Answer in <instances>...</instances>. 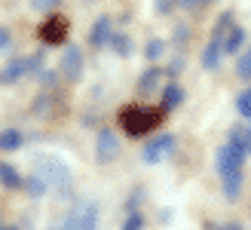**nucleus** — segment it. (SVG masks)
<instances>
[{
	"label": "nucleus",
	"instance_id": "obj_1",
	"mask_svg": "<svg viewBox=\"0 0 251 230\" xmlns=\"http://www.w3.org/2000/svg\"><path fill=\"white\" fill-rule=\"evenodd\" d=\"M242 163H245V153L233 142H224L215 153V166L224 181V197L227 200H236L242 194Z\"/></svg>",
	"mask_w": 251,
	"mask_h": 230
},
{
	"label": "nucleus",
	"instance_id": "obj_2",
	"mask_svg": "<svg viewBox=\"0 0 251 230\" xmlns=\"http://www.w3.org/2000/svg\"><path fill=\"white\" fill-rule=\"evenodd\" d=\"M162 108H141V105H132V108H123L120 114V126L126 135H144L150 129H156L162 123Z\"/></svg>",
	"mask_w": 251,
	"mask_h": 230
},
{
	"label": "nucleus",
	"instance_id": "obj_3",
	"mask_svg": "<svg viewBox=\"0 0 251 230\" xmlns=\"http://www.w3.org/2000/svg\"><path fill=\"white\" fill-rule=\"evenodd\" d=\"M37 175H40L49 187H68L71 178H74V175H71V166L61 163L58 157H43V160H37Z\"/></svg>",
	"mask_w": 251,
	"mask_h": 230
},
{
	"label": "nucleus",
	"instance_id": "obj_4",
	"mask_svg": "<svg viewBox=\"0 0 251 230\" xmlns=\"http://www.w3.org/2000/svg\"><path fill=\"white\" fill-rule=\"evenodd\" d=\"M98 221H101V209H98V202H80L77 209L68 215V221L61 230H98Z\"/></svg>",
	"mask_w": 251,
	"mask_h": 230
},
{
	"label": "nucleus",
	"instance_id": "obj_5",
	"mask_svg": "<svg viewBox=\"0 0 251 230\" xmlns=\"http://www.w3.org/2000/svg\"><path fill=\"white\" fill-rule=\"evenodd\" d=\"M172 150H175V135H159V138H153V142H147V144H144L141 160H144L147 166H156V163L166 160Z\"/></svg>",
	"mask_w": 251,
	"mask_h": 230
},
{
	"label": "nucleus",
	"instance_id": "obj_6",
	"mask_svg": "<svg viewBox=\"0 0 251 230\" xmlns=\"http://www.w3.org/2000/svg\"><path fill=\"white\" fill-rule=\"evenodd\" d=\"M95 157H98V163H114L117 157H120V138L114 135V132H98V138H95Z\"/></svg>",
	"mask_w": 251,
	"mask_h": 230
},
{
	"label": "nucleus",
	"instance_id": "obj_7",
	"mask_svg": "<svg viewBox=\"0 0 251 230\" xmlns=\"http://www.w3.org/2000/svg\"><path fill=\"white\" fill-rule=\"evenodd\" d=\"M40 40L46 43H65L68 40V19H61V16H46L43 22V28H40Z\"/></svg>",
	"mask_w": 251,
	"mask_h": 230
},
{
	"label": "nucleus",
	"instance_id": "obj_8",
	"mask_svg": "<svg viewBox=\"0 0 251 230\" xmlns=\"http://www.w3.org/2000/svg\"><path fill=\"white\" fill-rule=\"evenodd\" d=\"M61 74L68 80H80L83 77V49L80 46H68L65 56H61Z\"/></svg>",
	"mask_w": 251,
	"mask_h": 230
},
{
	"label": "nucleus",
	"instance_id": "obj_9",
	"mask_svg": "<svg viewBox=\"0 0 251 230\" xmlns=\"http://www.w3.org/2000/svg\"><path fill=\"white\" fill-rule=\"evenodd\" d=\"M110 37H114V22H110L107 16H98L92 22V28H89V43L95 49H101V46L110 43Z\"/></svg>",
	"mask_w": 251,
	"mask_h": 230
},
{
	"label": "nucleus",
	"instance_id": "obj_10",
	"mask_svg": "<svg viewBox=\"0 0 251 230\" xmlns=\"http://www.w3.org/2000/svg\"><path fill=\"white\" fill-rule=\"evenodd\" d=\"M162 83V71L159 68H147L141 77H138V92L141 95H150V92H156Z\"/></svg>",
	"mask_w": 251,
	"mask_h": 230
},
{
	"label": "nucleus",
	"instance_id": "obj_11",
	"mask_svg": "<svg viewBox=\"0 0 251 230\" xmlns=\"http://www.w3.org/2000/svg\"><path fill=\"white\" fill-rule=\"evenodd\" d=\"M0 184L6 190H22L25 187V178L16 172V166L12 163H0Z\"/></svg>",
	"mask_w": 251,
	"mask_h": 230
},
{
	"label": "nucleus",
	"instance_id": "obj_12",
	"mask_svg": "<svg viewBox=\"0 0 251 230\" xmlns=\"http://www.w3.org/2000/svg\"><path fill=\"white\" fill-rule=\"evenodd\" d=\"M221 56H224V43L221 40H208V46L202 49V68L205 71H215L221 65Z\"/></svg>",
	"mask_w": 251,
	"mask_h": 230
},
{
	"label": "nucleus",
	"instance_id": "obj_13",
	"mask_svg": "<svg viewBox=\"0 0 251 230\" xmlns=\"http://www.w3.org/2000/svg\"><path fill=\"white\" fill-rule=\"evenodd\" d=\"M28 74V58H12L9 65L3 68V74H0V80H6V83H16L19 77Z\"/></svg>",
	"mask_w": 251,
	"mask_h": 230
},
{
	"label": "nucleus",
	"instance_id": "obj_14",
	"mask_svg": "<svg viewBox=\"0 0 251 230\" xmlns=\"http://www.w3.org/2000/svg\"><path fill=\"white\" fill-rule=\"evenodd\" d=\"M242 43H245V28L233 25V28L227 31V37H224V53H239Z\"/></svg>",
	"mask_w": 251,
	"mask_h": 230
},
{
	"label": "nucleus",
	"instance_id": "obj_15",
	"mask_svg": "<svg viewBox=\"0 0 251 230\" xmlns=\"http://www.w3.org/2000/svg\"><path fill=\"white\" fill-rule=\"evenodd\" d=\"M181 101H184V92H181V86H178V83H169L166 89H162V111L178 108Z\"/></svg>",
	"mask_w": 251,
	"mask_h": 230
},
{
	"label": "nucleus",
	"instance_id": "obj_16",
	"mask_svg": "<svg viewBox=\"0 0 251 230\" xmlns=\"http://www.w3.org/2000/svg\"><path fill=\"white\" fill-rule=\"evenodd\" d=\"M25 144V135L19 129H6V132H0V150H19Z\"/></svg>",
	"mask_w": 251,
	"mask_h": 230
},
{
	"label": "nucleus",
	"instance_id": "obj_17",
	"mask_svg": "<svg viewBox=\"0 0 251 230\" xmlns=\"http://www.w3.org/2000/svg\"><path fill=\"white\" fill-rule=\"evenodd\" d=\"M230 28H233V12L227 9V12H221V16H218L215 31H211V40H221V43H224V37H227Z\"/></svg>",
	"mask_w": 251,
	"mask_h": 230
},
{
	"label": "nucleus",
	"instance_id": "obj_18",
	"mask_svg": "<svg viewBox=\"0 0 251 230\" xmlns=\"http://www.w3.org/2000/svg\"><path fill=\"white\" fill-rule=\"evenodd\" d=\"M110 46H114V53L117 56H132V40H129V37H126V34H114V37H110Z\"/></svg>",
	"mask_w": 251,
	"mask_h": 230
},
{
	"label": "nucleus",
	"instance_id": "obj_19",
	"mask_svg": "<svg viewBox=\"0 0 251 230\" xmlns=\"http://www.w3.org/2000/svg\"><path fill=\"white\" fill-rule=\"evenodd\" d=\"M25 190H28V194H31V197H43V194H46V190H49V184H46V181H43V178H40V175H37V172H34V175L28 178V181H25Z\"/></svg>",
	"mask_w": 251,
	"mask_h": 230
},
{
	"label": "nucleus",
	"instance_id": "obj_20",
	"mask_svg": "<svg viewBox=\"0 0 251 230\" xmlns=\"http://www.w3.org/2000/svg\"><path fill=\"white\" fill-rule=\"evenodd\" d=\"M230 142L239 147L242 153H251V126H248V129H242V132H233Z\"/></svg>",
	"mask_w": 251,
	"mask_h": 230
},
{
	"label": "nucleus",
	"instance_id": "obj_21",
	"mask_svg": "<svg viewBox=\"0 0 251 230\" xmlns=\"http://www.w3.org/2000/svg\"><path fill=\"white\" fill-rule=\"evenodd\" d=\"M236 74H239L242 80H251V49H245V53L239 56V61H236Z\"/></svg>",
	"mask_w": 251,
	"mask_h": 230
},
{
	"label": "nucleus",
	"instance_id": "obj_22",
	"mask_svg": "<svg viewBox=\"0 0 251 230\" xmlns=\"http://www.w3.org/2000/svg\"><path fill=\"white\" fill-rule=\"evenodd\" d=\"M236 111H239L245 120H251V89H245V92L236 98Z\"/></svg>",
	"mask_w": 251,
	"mask_h": 230
},
{
	"label": "nucleus",
	"instance_id": "obj_23",
	"mask_svg": "<svg viewBox=\"0 0 251 230\" xmlns=\"http://www.w3.org/2000/svg\"><path fill=\"white\" fill-rule=\"evenodd\" d=\"M123 230H144V212H129Z\"/></svg>",
	"mask_w": 251,
	"mask_h": 230
},
{
	"label": "nucleus",
	"instance_id": "obj_24",
	"mask_svg": "<svg viewBox=\"0 0 251 230\" xmlns=\"http://www.w3.org/2000/svg\"><path fill=\"white\" fill-rule=\"evenodd\" d=\"M58 3H61V0H31V6L40 12V16H49V12H52Z\"/></svg>",
	"mask_w": 251,
	"mask_h": 230
},
{
	"label": "nucleus",
	"instance_id": "obj_25",
	"mask_svg": "<svg viewBox=\"0 0 251 230\" xmlns=\"http://www.w3.org/2000/svg\"><path fill=\"white\" fill-rule=\"evenodd\" d=\"M178 3H181L187 12H199V9H205L211 0H178Z\"/></svg>",
	"mask_w": 251,
	"mask_h": 230
},
{
	"label": "nucleus",
	"instance_id": "obj_26",
	"mask_svg": "<svg viewBox=\"0 0 251 230\" xmlns=\"http://www.w3.org/2000/svg\"><path fill=\"white\" fill-rule=\"evenodd\" d=\"M9 46H12V34H9V28L0 25V53H6Z\"/></svg>",
	"mask_w": 251,
	"mask_h": 230
},
{
	"label": "nucleus",
	"instance_id": "obj_27",
	"mask_svg": "<svg viewBox=\"0 0 251 230\" xmlns=\"http://www.w3.org/2000/svg\"><path fill=\"white\" fill-rule=\"evenodd\" d=\"M162 46H166L162 40H150V43H147V58H156V56L162 53Z\"/></svg>",
	"mask_w": 251,
	"mask_h": 230
},
{
	"label": "nucleus",
	"instance_id": "obj_28",
	"mask_svg": "<svg viewBox=\"0 0 251 230\" xmlns=\"http://www.w3.org/2000/svg\"><path fill=\"white\" fill-rule=\"evenodd\" d=\"M175 3H178V0H156V12H159V16H169Z\"/></svg>",
	"mask_w": 251,
	"mask_h": 230
},
{
	"label": "nucleus",
	"instance_id": "obj_29",
	"mask_svg": "<svg viewBox=\"0 0 251 230\" xmlns=\"http://www.w3.org/2000/svg\"><path fill=\"white\" fill-rule=\"evenodd\" d=\"M218 230H242V224H236V221H230V224H221Z\"/></svg>",
	"mask_w": 251,
	"mask_h": 230
},
{
	"label": "nucleus",
	"instance_id": "obj_30",
	"mask_svg": "<svg viewBox=\"0 0 251 230\" xmlns=\"http://www.w3.org/2000/svg\"><path fill=\"white\" fill-rule=\"evenodd\" d=\"M0 230H19V227H0Z\"/></svg>",
	"mask_w": 251,
	"mask_h": 230
}]
</instances>
